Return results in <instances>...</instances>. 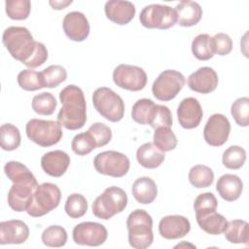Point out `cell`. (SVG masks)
<instances>
[{
    "mask_svg": "<svg viewBox=\"0 0 249 249\" xmlns=\"http://www.w3.org/2000/svg\"><path fill=\"white\" fill-rule=\"evenodd\" d=\"M62 104L57 122L67 129L76 130L82 128L87 122V104L84 91L75 85H69L59 92Z\"/></svg>",
    "mask_w": 249,
    "mask_h": 249,
    "instance_id": "1",
    "label": "cell"
},
{
    "mask_svg": "<svg viewBox=\"0 0 249 249\" xmlns=\"http://www.w3.org/2000/svg\"><path fill=\"white\" fill-rule=\"evenodd\" d=\"M2 41L9 53L24 65L31 59L37 48V41L33 39L30 31L23 26L6 28L3 32Z\"/></svg>",
    "mask_w": 249,
    "mask_h": 249,
    "instance_id": "2",
    "label": "cell"
},
{
    "mask_svg": "<svg viewBox=\"0 0 249 249\" xmlns=\"http://www.w3.org/2000/svg\"><path fill=\"white\" fill-rule=\"evenodd\" d=\"M128 243L135 249H146L154 241L153 219L143 209L133 210L126 219Z\"/></svg>",
    "mask_w": 249,
    "mask_h": 249,
    "instance_id": "3",
    "label": "cell"
},
{
    "mask_svg": "<svg viewBox=\"0 0 249 249\" xmlns=\"http://www.w3.org/2000/svg\"><path fill=\"white\" fill-rule=\"evenodd\" d=\"M127 205L126 193L116 186L104 190L92 203V213L102 220H109L114 215L121 213Z\"/></svg>",
    "mask_w": 249,
    "mask_h": 249,
    "instance_id": "4",
    "label": "cell"
},
{
    "mask_svg": "<svg viewBox=\"0 0 249 249\" xmlns=\"http://www.w3.org/2000/svg\"><path fill=\"white\" fill-rule=\"evenodd\" d=\"M92 103L95 110L112 123L120 122L124 118V100L110 88L101 87L96 89L92 93Z\"/></svg>",
    "mask_w": 249,
    "mask_h": 249,
    "instance_id": "5",
    "label": "cell"
},
{
    "mask_svg": "<svg viewBox=\"0 0 249 249\" xmlns=\"http://www.w3.org/2000/svg\"><path fill=\"white\" fill-rule=\"evenodd\" d=\"M27 137L41 147H51L62 138V128L58 122L31 119L25 125Z\"/></svg>",
    "mask_w": 249,
    "mask_h": 249,
    "instance_id": "6",
    "label": "cell"
},
{
    "mask_svg": "<svg viewBox=\"0 0 249 249\" xmlns=\"http://www.w3.org/2000/svg\"><path fill=\"white\" fill-rule=\"evenodd\" d=\"M61 199L59 188L53 183H43L37 186L31 202L26 210L31 217H41L56 208Z\"/></svg>",
    "mask_w": 249,
    "mask_h": 249,
    "instance_id": "7",
    "label": "cell"
},
{
    "mask_svg": "<svg viewBox=\"0 0 249 249\" xmlns=\"http://www.w3.org/2000/svg\"><path fill=\"white\" fill-rule=\"evenodd\" d=\"M139 20L146 28L168 29L177 23V13L169 6L151 4L142 9Z\"/></svg>",
    "mask_w": 249,
    "mask_h": 249,
    "instance_id": "8",
    "label": "cell"
},
{
    "mask_svg": "<svg viewBox=\"0 0 249 249\" xmlns=\"http://www.w3.org/2000/svg\"><path fill=\"white\" fill-rule=\"evenodd\" d=\"M93 165L95 170L100 174L120 178L128 172L130 161L123 153L104 151L95 156Z\"/></svg>",
    "mask_w": 249,
    "mask_h": 249,
    "instance_id": "9",
    "label": "cell"
},
{
    "mask_svg": "<svg viewBox=\"0 0 249 249\" xmlns=\"http://www.w3.org/2000/svg\"><path fill=\"white\" fill-rule=\"evenodd\" d=\"M184 75L176 70L168 69L162 71L154 81L152 92L160 101H169L176 97L185 86Z\"/></svg>",
    "mask_w": 249,
    "mask_h": 249,
    "instance_id": "10",
    "label": "cell"
},
{
    "mask_svg": "<svg viewBox=\"0 0 249 249\" xmlns=\"http://www.w3.org/2000/svg\"><path fill=\"white\" fill-rule=\"evenodd\" d=\"M147 74L139 66L120 64L113 71V81L121 89L138 91L147 84Z\"/></svg>",
    "mask_w": 249,
    "mask_h": 249,
    "instance_id": "11",
    "label": "cell"
},
{
    "mask_svg": "<svg viewBox=\"0 0 249 249\" xmlns=\"http://www.w3.org/2000/svg\"><path fill=\"white\" fill-rule=\"evenodd\" d=\"M72 236L76 244L99 246L106 241L108 231L107 229L99 223L83 222L75 226Z\"/></svg>",
    "mask_w": 249,
    "mask_h": 249,
    "instance_id": "12",
    "label": "cell"
},
{
    "mask_svg": "<svg viewBox=\"0 0 249 249\" xmlns=\"http://www.w3.org/2000/svg\"><path fill=\"white\" fill-rule=\"evenodd\" d=\"M231 132V124L226 116L223 114H213L207 120L204 129L203 137L206 143L213 147L224 145Z\"/></svg>",
    "mask_w": 249,
    "mask_h": 249,
    "instance_id": "13",
    "label": "cell"
},
{
    "mask_svg": "<svg viewBox=\"0 0 249 249\" xmlns=\"http://www.w3.org/2000/svg\"><path fill=\"white\" fill-rule=\"evenodd\" d=\"M37 186L36 178L13 183L8 192L9 206L17 212L26 211Z\"/></svg>",
    "mask_w": 249,
    "mask_h": 249,
    "instance_id": "14",
    "label": "cell"
},
{
    "mask_svg": "<svg viewBox=\"0 0 249 249\" xmlns=\"http://www.w3.org/2000/svg\"><path fill=\"white\" fill-rule=\"evenodd\" d=\"M62 27L65 35L75 42L86 40L89 34V20L81 12L73 11L66 14L63 18Z\"/></svg>",
    "mask_w": 249,
    "mask_h": 249,
    "instance_id": "15",
    "label": "cell"
},
{
    "mask_svg": "<svg viewBox=\"0 0 249 249\" xmlns=\"http://www.w3.org/2000/svg\"><path fill=\"white\" fill-rule=\"evenodd\" d=\"M219 78L216 71L208 66L200 67L188 77L189 88L198 93L207 94L216 89Z\"/></svg>",
    "mask_w": 249,
    "mask_h": 249,
    "instance_id": "16",
    "label": "cell"
},
{
    "mask_svg": "<svg viewBox=\"0 0 249 249\" xmlns=\"http://www.w3.org/2000/svg\"><path fill=\"white\" fill-rule=\"evenodd\" d=\"M203 112L198 100L195 97L184 98L177 108V118L182 127L192 129L196 127L202 119Z\"/></svg>",
    "mask_w": 249,
    "mask_h": 249,
    "instance_id": "17",
    "label": "cell"
},
{
    "mask_svg": "<svg viewBox=\"0 0 249 249\" xmlns=\"http://www.w3.org/2000/svg\"><path fill=\"white\" fill-rule=\"evenodd\" d=\"M190 230V221L182 215H168L161 218L159 223V232L165 239L182 238Z\"/></svg>",
    "mask_w": 249,
    "mask_h": 249,
    "instance_id": "18",
    "label": "cell"
},
{
    "mask_svg": "<svg viewBox=\"0 0 249 249\" xmlns=\"http://www.w3.org/2000/svg\"><path fill=\"white\" fill-rule=\"evenodd\" d=\"M29 236V229L21 220H9L0 223V244H21Z\"/></svg>",
    "mask_w": 249,
    "mask_h": 249,
    "instance_id": "19",
    "label": "cell"
},
{
    "mask_svg": "<svg viewBox=\"0 0 249 249\" xmlns=\"http://www.w3.org/2000/svg\"><path fill=\"white\" fill-rule=\"evenodd\" d=\"M105 15L111 21L124 25L127 24L135 15V6L129 1L110 0L104 6Z\"/></svg>",
    "mask_w": 249,
    "mask_h": 249,
    "instance_id": "20",
    "label": "cell"
},
{
    "mask_svg": "<svg viewBox=\"0 0 249 249\" xmlns=\"http://www.w3.org/2000/svg\"><path fill=\"white\" fill-rule=\"evenodd\" d=\"M70 164V157L61 150H54L44 154L41 159L43 170L52 177L62 176Z\"/></svg>",
    "mask_w": 249,
    "mask_h": 249,
    "instance_id": "21",
    "label": "cell"
},
{
    "mask_svg": "<svg viewBox=\"0 0 249 249\" xmlns=\"http://www.w3.org/2000/svg\"><path fill=\"white\" fill-rule=\"evenodd\" d=\"M175 11L177 13V23L184 27L196 25L202 17V9L195 1L182 0L176 5Z\"/></svg>",
    "mask_w": 249,
    "mask_h": 249,
    "instance_id": "22",
    "label": "cell"
},
{
    "mask_svg": "<svg viewBox=\"0 0 249 249\" xmlns=\"http://www.w3.org/2000/svg\"><path fill=\"white\" fill-rule=\"evenodd\" d=\"M216 190L223 199L227 201H234L241 196L243 183L237 175L224 174L218 179Z\"/></svg>",
    "mask_w": 249,
    "mask_h": 249,
    "instance_id": "23",
    "label": "cell"
},
{
    "mask_svg": "<svg viewBox=\"0 0 249 249\" xmlns=\"http://www.w3.org/2000/svg\"><path fill=\"white\" fill-rule=\"evenodd\" d=\"M136 159L139 164L145 168L154 169L159 167L164 160V152L160 151L154 143L147 142L136 151Z\"/></svg>",
    "mask_w": 249,
    "mask_h": 249,
    "instance_id": "24",
    "label": "cell"
},
{
    "mask_svg": "<svg viewBox=\"0 0 249 249\" xmlns=\"http://www.w3.org/2000/svg\"><path fill=\"white\" fill-rule=\"evenodd\" d=\"M132 196L141 204L152 203L158 196V187L150 177H140L132 185Z\"/></svg>",
    "mask_w": 249,
    "mask_h": 249,
    "instance_id": "25",
    "label": "cell"
},
{
    "mask_svg": "<svg viewBox=\"0 0 249 249\" xmlns=\"http://www.w3.org/2000/svg\"><path fill=\"white\" fill-rule=\"evenodd\" d=\"M196 219L199 228L206 233L212 235L224 233L228 226V220L216 211L201 217H196Z\"/></svg>",
    "mask_w": 249,
    "mask_h": 249,
    "instance_id": "26",
    "label": "cell"
},
{
    "mask_svg": "<svg viewBox=\"0 0 249 249\" xmlns=\"http://www.w3.org/2000/svg\"><path fill=\"white\" fill-rule=\"evenodd\" d=\"M226 239L231 243H242L248 245L249 231L248 223L244 220L235 219L228 222V226L224 231Z\"/></svg>",
    "mask_w": 249,
    "mask_h": 249,
    "instance_id": "27",
    "label": "cell"
},
{
    "mask_svg": "<svg viewBox=\"0 0 249 249\" xmlns=\"http://www.w3.org/2000/svg\"><path fill=\"white\" fill-rule=\"evenodd\" d=\"M192 53L198 60H208L214 56L212 37L201 33L195 37L192 42Z\"/></svg>",
    "mask_w": 249,
    "mask_h": 249,
    "instance_id": "28",
    "label": "cell"
},
{
    "mask_svg": "<svg viewBox=\"0 0 249 249\" xmlns=\"http://www.w3.org/2000/svg\"><path fill=\"white\" fill-rule=\"evenodd\" d=\"M190 183L198 189L208 188L214 181V173L212 169L203 164H196L190 169L189 172Z\"/></svg>",
    "mask_w": 249,
    "mask_h": 249,
    "instance_id": "29",
    "label": "cell"
},
{
    "mask_svg": "<svg viewBox=\"0 0 249 249\" xmlns=\"http://www.w3.org/2000/svg\"><path fill=\"white\" fill-rule=\"evenodd\" d=\"M18 86L27 91H34L45 87L44 78L42 72H37L32 69H25L18 75Z\"/></svg>",
    "mask_w": 249,
    "mask_h": 249,
    "instance_id": "30",
    "label": "cell"
},
{
    "mask_svg": "<svg viewBox=\"0 0 249 249\" xmlns=\"http://www.w3.org/2000/svg\"><path fill=\"white\" fill-rule=\"evenodd\" d=\"M19 129L12 124H4L0 127L1 148L5 151H14L20 145Z\"/></svg>",
    "mask_w": 249,
    "mask_h": 249,
    "instance_id": "31",
    "label": "cell"
},
{
    "mask_svg": "<svg viewBox=\"0 0 249 249\" xmlns=\"http://www.w3.org/2000/svg\"><path fill=\"white\" fill-rule=\"evenodd\" d=\"M154 144L162 152L174 150L177 146V137L170 127L160 126L155 129L153 136Z\"/></svg>",
    "mask_w": 249,
    "mask_h": 249,
    "instance_id": "32",
    "label": "cell"
},
{
    "mask_svg": "<svg viewBox=\"0 0 249 249\" xmlns=\"http://www.w3.org/2000/svg\"><path fill=\"white\" fill-rule=\"evenodd\" d=\"M156 103L148 98L137 100L131 110V118L134 122L140 124H149Z\"/></svg>",
    "mask_w": 249,
    "mask_h": 249,
    "instance_id": "33",
    "label": "cell"
},
{
    "mask_svg": "<svg viewBox=\"0 0 249 249\" xmlns=\"http://www.w3.org/2000/svg\"><path fill=\"white\" fill-rule=\"evenodd\" d=\"M41 239L42 242L48 247H62L66 244L67 232L61 226H50L42 232Z\"/></svg>",
    "mask_w": 249,
    "mask_h": 249,
    "instance_id": "34",
    "label": "cell"
},
{
    "mask_svg": "<svg viewBox=\"0 0 249 249\" xmlns=\"http://www.w3.org/2000/svg\"><path fill=\"white\" fill-rule=\"evenodd\" d=\"M246 160L245 150L237 145L230 146L225 150L222 156V162L224 166L229 169H239L243 166Z\"/></svg>",
    "mask_w": 249,
    "mask_h": 249,
    "instance_id": "35",
    "label": "cell"
},
{
    "mask_svg": "<svg viewBox=\"0 0 249 249\" xmlns=\"http://www.w3.org/2000/svg\"><path fill=\"white\" fill-rule=\"evenodd\" d=\"M56 105V99L51 92H42L36 94L31 103L33 111L43 116L52 115L54 112Z\"/></svg>",
    "mask_w": 249,
    "mask_h": 249,
    "instance_id": "36",
    "label": "cell"
},
{
    "mask_svg": "<svg viewBox=\"0 0 249 249\" xmlns=\"http://www.w3.org/2000/svg\"><path fill=\"white\" fill-rule=\"evenodd\" d=\"M64 210L72 219L81 218L88 211V201L83 195L76 193L72 194L66 199Z\"/></svg>",
    "mask_w": 249,
    "mask_h": 249,
    "instance_id": "37",
    "label": "cell"
},
{
    "mask_svg": "<svg viewBox=\"0 0 249 249\" xmlns=\"http://www.w3.org/2000/svg\"><path fill=\"white\" fill-rule=\"evenodd\" d=\"M4 172L13 183L35 179V176L27 166L16 160L8 161L4 166Z\"/></svg>",
    "mask_w": 249,
    "mask_h": 249,
    "instance_id": "38",
    "label": "cell"
},
{
    "mask_svg": "<svg viewBox=\"0 0 249 249\" xmlns=\"http://www.w3.org/2000/svg\"><path fill=\"white\" fill-rule=\"evenodd\" d=\"M7 16L15 20L26 19L31 11L29 0H7L5 2Z\"/></svg>",
    "mask_w": 249,
    "mask_h": 249,
    "instance_id": "39",
    "label": "cell"
},
{
    "mask_svg": "<svg viewBox=\"0 0 249 249\" xmlns=\"http://www.w3.org/2000/svg\"><path fill=\"white\" fill-rule=\"evenodd\" d=\"M218 201L216 196L212 193L199 194L194 202V209L196 212V218L207 215L216 211Z\"/></svg>",
    "mask_w": 249,
    "mask_h": 249,
    "instance_id": "40",
    "label": "cell"
},
{
    "mask_svg": "<svg viewBox=\"0 0 249 249\" xmlns=\"http://www.w3.org/2000/svg\"><path fill=\"white\" fill-rule=\"evenodd\" d=\"M96 148V143L89 131L75 135L71 142V149L78 156H86Z\"/></svg>",
    "mask_w": 249,
    "mask_h": 249,
    "instance_id": "41",
    "label": "cell"
},
{
    "mask_svg": "<svg viewBox=\"0 0 249 249\" xmlns=\"http://www.w3.org/2000/svg\"><path fill=\"white\" fill-rule=\"evenodd\" d=\"M231 113L235 123L240 126L249 124V98L247 96L239 97L231 107Z\"/></svg>",
    "mask_w": 249,
    "mask_h": 249,
    "instance_id": "42",
    "label": "cell"
},
{
    "mask_svg": "<svg viewBox=\"0 0 249 249\" xmlns=\"http://www.w3.org/2000/svg\"><path fill=\"white\" fill-rule=\"evenodd\" d=\"M46 88H55L67 78V72L61 65H50L42 71Z\"/></svg>",
    "mask_w": 249,
    "mask_h": 249,
    "instance_id": "43",
    "label": "cell"
},
{
    "mask_svg": "<svg viewBox=\"0 0 249 249\" xmlns=\"http://www.w3.org/2000/svg\"><path fill=\"white\" fill-rule=\"evenodd\" d=\"M172 114L171 111L167 106L156 104L154 108L153 115L151 117V120L149 122V125H151L153 128H157L160 126H172Z\"/></svg>",
    "mask_w": 249,
    "mask_h": 249,
    "instance_id": "44",
    "label": "cell"
},
{
    "mask_svg": "<svg viewBox=\"0 0 249 249\" xmlns=\"http://www.w3.org/2000/svg\"><path fill=\"white\" fill-rule=\"evenodd\" d=\"M88 131L93 137L97 148L105 146L106 144H108L110 142V140L112 138L111 128L103 123H94V124H92L89 127Z\"/></svg>",
    "mask_w": 249,
    "mask_h": 249,
    "instance_id": "45",
    "label": "cell"
},
{
    "mask_svg": "<svg viewBox=\"0 0 249 249\" xmlns=\"http://www.w3.org/2000/svg\"><path fill=\"white\" fill-rule=\"evenodd\" d=\"M212 45L214 53L219 55H227L232 50V40L226 33H217L212 37Z\"/></svg>",
    "mask_w": 249,
    "mask_h": 249,
    "instance_id": "46",
    "label": "cell"
},
{
    "mask_svg": "<svg viewBox=\"0 0 249 249\" xmlns=\"http://www.w3.org/2000/svg\"><path fill=\"white\" fill-rule=\"evenodd\" d=\"M47 59H48L47 48L45 47V45L43 43L37 42L36 51H35L33 56L31 57V59L26 63L25 66H27L29 68H36V67H39L42 64H44Z\"/></svg>",
    "mask_w": 249,
    "mask_h": 249,
    "instance_id": "47",
    "label": "cell"
},
{
    "mask_svg": "<svg viewBox=\"0 0 249 249\" xmlns=\"http://www.w3.org/2000/svg\"><path fill=\"white\" fill-rule=\"evenodd\" d=\"M70 4H72L71 0L70 1H50V5L54 10H62Z\"/></svg>",
    "mask_w": 249,
    "mask_h": 249,
    "instance_id": "48",
    "label": "cell"
}]
</instances>
